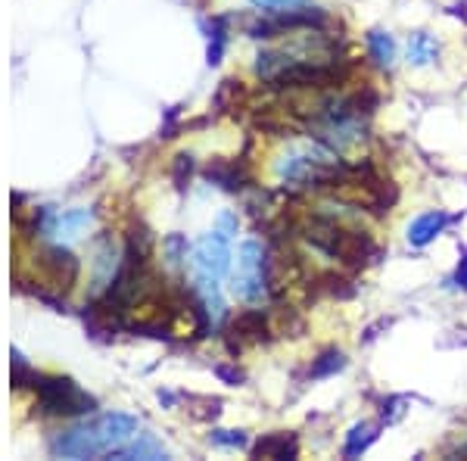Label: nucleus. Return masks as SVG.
I'll return each mask as SVG.
<instances>
[{"mask_svg": "<svg viewBox=\"0 0 467 461\" xmlns=\"http://www.w3.org/2000/svg\"><path fill=\"white\" fill-rule=\"evenodd\" d=\"M255 10L268 13V16H277V13H290V10H299L306 6V0H250Z\"/></svg>", "mask_w": 467, "mask_h": 461, "instance_id": "obj_16", "label": "nucleus"}, {"mask_svg": "<svg viewBox=\"0 0 467 461\" xmlns=\"http://www.w3.org/2000/svg\"><path fill=\"white\" fill-rule=\"evenodd\" d=\"M119 275V246L112 244V237H103L97 244V253H94V287L112 284V278Z\"/></svg>", "mask_w": 467, "mask_h": 461, "instance_id": "obj_7", "label": "nucleus"}, {"mask_svg": "<svg viewBox=\"0 0 467 461\" xmlns=\"http://www.w3.org/2000/svg\"><path fill=\"white\" fill-rule=\"evenodd\" d=\"M191 169H193L191 156H178V162H175V181H178V187H184V178H191Z\"/></svg>", "mask_w": 467, "mask_h": 461, "instance_id": "obj_20", "label": "nucleus"}, {"mask_svg": "<svg viewBox=\"0 0 467 461\" xmlns=\"http://www.w3.org/2000/svg\"><path fill=\"white\" fill-rule=\"evenodd\" d=\"M35 390L44 414H85L94 408V399L75 387L69 377H35Z\"/></svg>", "mask_w": 467, "mask_h": 461, "instance_id": "obj_3", "label": "nucleus"}, {"mask_svg": "<svg viewBox=\"0 0 467 461\" xmlns=\"http://www.w3.org/2000/svg\"><path fill=\"white\" fill-rule=\"evenodd\" d=\"M140 430L138 418L122 412H109V414H97L94 421L66 430V434L54 436L50 452L59 458H97V456H109L112 449L125 445L134 434Z\"/></svg>", "mask_w": 467, "mask_h": 461, "instance_id": "obj_1", "label": "nucleus"}, {"mask_svg": "<svg viewBox=\"0 0 467 461\" xmlns=\"http://www.w3.org/2000/svg\"><path fill=\"white\" fill-rule=\"evenodd\" d=\"M224 44H228V35H224V28L218 26L215 32H213V44H209V66H218V63H222Z\"/></svg>", "mask_w": 467, "mask_h": 461, "instance_id": "obj_18", "label": "nucleus"}, {"mask_svg": "<svg viewBox=\"0 0 467 461\" xmlns=\"http://www.w3.org/2000/svg\"><path fill=\"white\" fill-rule=\"evenodd\" d=\"M405 59L414 69H424L440 59V41L431 35V32H414L409 37V47H405Z\"/></svg>", "mask_w": 467, "mask_h": 461, "instance_id": "obj_8", "label": "nucleus"}, {"mask_svg": "<svg viewBox=\"0 0 467 461\" xmlns=\"http://www.w3.org/2000/svg\"><path fill=\"white\" fill-rule=\"evenodd\" d=\"M268 249L259 240H244L237 249V266L231 271V290L244 302H262L268 297Z\"/></svg>", "mask_w": 467, "mask_h": 461, "instance_id": "obj_2", "label": "nucleus"}, {"mask_svg": "<svg viewBox=\"0 0 467 461\" xmlns=\"http://www.w3.org/2000/svg\"><path fill=\"white\" fill-rule=\"evenodd\" d=\"M213 443L215 445H231V449H240V445H246V434H244V430H215Z\"/></svg>", "mask_w": 467, "mask_h": 461, "instance_id": "obj_17", "label": "nucleus"}, {"mask_svg": "<svg viewBox=\"0 0 467 461\" xmlns=\"http://www.w3.org/2000/svg\"><path fill=\"white\" fill-rule=\"evenodd\" d=\"M90 222H94V213H90V209H72V213H63L50 222V234L72 240V237H78L85 228H90Z\"/></svg>", "mask_w": 467, "mask_h": 461, "instance_id": "obj_11", "label": "nucleus"}, {"mask_svg": "<svg viewBox=\"0 0 467 461\" xmlns=\"http://www.w3.org/2000/svg\"><path fill=\"white\" fill-rule=\"evenodd\" d=\"M451 284H455L458 290H467V249L462 253V262H458V268H455V278H451Z\"/></svg>", "mask_w": 467, "mask_h": 461, "instance_id": "obj_21", "label": "nucleus"}, {"mask_svg": "<svg viewBox=\"0 0 467 461\" xmlns=\"http://www.w3.org/2000/svg\"><path fill=\"white\" fill-rule=\"evenodd\" d=\"M206 175L209 181H215L218 187H224V191H240V187H244V172L234 162H213L206 169Z\"/></svg>", "mask_w": 467, "mask_h": 461, "instance_id": "obj_15", "label": "nucleus"}, {"mask_svg": "<svg viewBox=\"0 0 467 461\" xmlns=\"http://www.w3.org/2000/svg\"><path fill=\"white\" fill-rule=\"evenodd\" d=\"M365 44H368V57L374 59V66H380V69H393V63H396L393 35L383 32V28H371V32L365 35Z\"/></svg>", "mask_w": 467, "mask_h": 461, "instance_id": "obj_9", "label": "nucleus"}, {"mask_svg": "<svg viewBox=\"0 0 467 461\" xmlns=\"http://www.w3.org/2000/svg\"><path fill=\"white\" fill-rule=\"evenodd\" d=\"M449 225V213H442V209H431V213H420L414 222L409 225V244L411 246H427L433 244L436 237H440L442 231H446Z\"/></svg>", "mask_w": 467, "mask_h": 461, "instance_id": "obj_5", "label": "nucleus"}, {"mask_svg": "<svg viewBox=\"0 0 467 461\" xmlns=\"http://www.w3.org/2000/svg\"><path fill=\"white\" fill-rule=\"evenodd\" d=\"M343 368H346L343 350L330 346V350H324L318 359H312V368H308V374H312L315 381H321V377H334L337 372H343Z\"/></svg>", "mask_w": 467, "mask_h": 461, "instance_id": "obj_14", "label": "nucleus"}, {"mask_svg": "<svg viewBox=\"0 0 467 461\" xmlns=\"http://www.w3.org/2000/svg\"><path fill=\"white\" fill-rule=\"evenodd\" d=\"M231 330L244 340H268V319L259 309H246V312H240L237 319H234Z\"/></svg>", "mask_w": 467, "mask_h": 461, "instance_id": "obj_12", "label": "nucleus"}, {"mask_svg": "<svg viewBox=\"0 0 467 461\" xmlns=\"http://www.w3.org/2000/svg\"><path fill=\"white\" fill-rule=\"evenodd\" d=\"M109 458H119V461H131V458H150V461H160V458H169L165 445L150 434H138L134 443H125L119 449L109 452Z\"/></svg>", "mask_w": 467, "mask_h": 461, "instance_id": "obj_6", "label": "nucleus"}, {"mask_svg": "<svg viewBox=\"0 0 467 461\" xmlns=\"http://www.w3.org/2000/svg\"><path fill=\"white\" fill-rule=\"evenodd\" d=\"M378 424H371V421H358V424L349 427V434H346V443H343V456L346 458H358L365 456L368 449L374 445L378 440Z\"/></svg>", "mask_w": 467, "mask_h": 461, "instance_id": "obj_10", "label": "nucleus"}, {"mask_svg": "<svg viewBox=\"0 0 467 461\" xmlns=\"http://www.w3.org/2000/svg\"><path fill=\"white\" fill-rule=\"evenodd\" d=\"M299 445H296V436H287V434H268L255 443V456L259 458H296Z\"/></svg>", "mask_w": 467, "mask_h": 461, "instance_id": "obj_13", "label": "nucleus"}, {"mask_svg": "<svg viewBox=\"0 0 467 461\" xmlns=\"http://www.w3.org/2000/svg\"><path fill=\"white\" fill-rule=\"evenodd\" d=\"M165 249H169V262L171 266H181V259H187V244L178 237H169V244H165Z\"/></svg>", "mask_w": 467, "mask_h": 461, "instance_id": "obj_19", "label": "nucleus"}, {"mask_svg": "<svg viewBox=\"0 0 467 461\" xmlns=\"http://www.w3.org/2000/svg\"><path fill=\"white\" fill-rule=\"evenodd\" d=\"M193 278H218L222 281L231 268V237L224 231H209L202 234L193 246V259H191Z\"/></svg>", "mask_w": 467, "mask_h": 461, "instance_id": "obj_4", "label": "nucleus"}]
</instances>
